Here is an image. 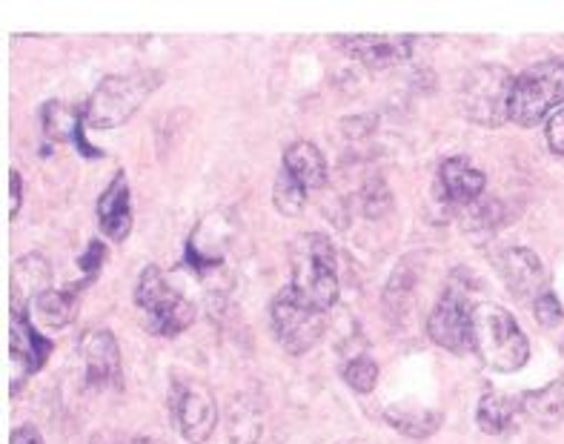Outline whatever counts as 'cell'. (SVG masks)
<instances>
[{"instance_id": "cell-8", "label": "cell", "mask_w": 564, "mask_h": 444, "mask_svg": "<svg viewBox=\"0 0 564 444\" xmlns=\"http://www.w3.org/2000/svg\"><path fill=\"white\" fill-rule=\"evenodd\" d=\"M427 336L442 350L465 356L473 350V304L467 301L465 286L447 284L427 315Z\"/></svg>"}, {"instance_id": "cell-5", "label": "cell", "mask_w": 564, "mask_h": 444, "mask_svg": "<svg viewBox=\"0 0 564 444\" xmlns=\"http://www.w3.org/2000/svg\"><path fill=\"white\" fill-rule=\"evenodd\" d=\"M516 78L508 66L479 64L473 66L458 86V107L476 127L496 129L510 121V95Z\"/></svg>"}, {"instance_id": "cell-9", "label": "cell", "mask_w": 564, "mask_h": 444, "mask_svg": "<svg viewBox=\"0 0 564 444\" xmlns=\"http://www.w3.org/2000/svg\"><path fill=\"white\" fill-rule=\"evenodd\" d=\"M172 422L189 444L207 442L218 427V404L209 387L198 381H172Z\"/></svg>"}, {"instance_id": "cell-24", "label": "cell", "mask_w": 564, "mask_h": 444, "mask_svg": "<svg viewBox=\"0 0 564 444\" xmlns=\"http://www.w3.org/2000/svg\"><path fill=\"white\" fill-rule=\"evenodd\" d=\"M341 376L356 393H372L376 385H379V365H376V358L370 356H356L341 367Z\"/></svg>"}, {"instance_id": "cell-27", "label": "cell", "mask_w": 564, "mask_h": 444, "mask_svg": "<svg viewBox=\"0 0 564 444\" xmlns=\"http://www.w3.org/2000/svg\"><path fill=\"white\" fill-rule=\"evenodd\" d=\"M547 147L556 155H564V107L553 112L551 121H547Z\"/></svg>"}, {"instance_id": "cell-15", "label": "cell", "mask_w": 564, "mask_h": 444, "mask_svg": "<svg viewBox=\"0 0 564 444\" xmlns=\"http://www.w3.org/2000/svg\"><path fill=\"white\" fill-rule=\"evenodd\" d=\"M98 227L109 241H123L132 229V204H129L127 172H118L98 198Z\"/></svg>"}, {"instance_id": "cell-30", "label": "cell", "mask_w": 564, "mask_h": 444, "mask_svg": "<svg viewBox=\"0 0 564 444\" xmlns=\"http://www.w3.org/2000/svg\"><path fill=\"white\" fill-rule=\"evenodd\" d=\"M9 444H41V433H37L32 424H23V427L12 430V438Z\"/></svg>"}, {"instance_id": "cell-1", "label": "cell", "mask_w": 564, "mask_h": 444, "mask_svg": "<svg viewBox=\"0 0 564 444\" xmlns=\"http://www.w3.org/2000/svg\"><path fill=\"white\" fill-rule=\"evenodd\" d=\"M473 350L479 353L481 365L494 372H516L528 365L530 342L513 313L481 301L473 304Z\"/></svg>"}, {"instance_id": "cell-25", "label": "cell", "mask_w": 564, "mask_h": 444, "mask_svg": "<svg viewBox=\"0 0 564 444\" xmlns=\"http://www.w3.org/2000/svg\"><path fill=\"white\" fill-rule=\"evenodd\" d=\"M361 204H365L367 218H379V215H384L387 209H390V204H393V195L387 193L384 181L376 178V181H370L365 189H361Z\"/></svg>"}, {"instance_id": "cell-18", "label": "cell", "mask_w": 564, "mask_h": 444, "mask_svg": "<svg viewBox=\"0 0 564 444\" xmlns=\"http://www.w3.org/2000/svg\"><path fill=\"white\" fill-rule=\"evenodd\" d=\"M519 410L539 427H556L564 419V379L551 381L539 390H528L519 399Z\"/></svg>"}, {"instance_id": "cell-6", "label": "cell", "mask_w": 564, "mask_h": 444, "mask_svg": "<svg viewBox=\"0 0 564 444\" xmlns=\"http://www.w3.org/2000/svg\"><path fill=\"white\" fill-rule=\"evenodd\" d=\"M564 107V61H542L519 75L510 95V121L536 127Z\"/></svg>"}, {"instance_id": "cell-16", "label": "cell", "mask_w": 564, "mask_h": 444, "mask_svg": "<svg viewBox=\"0 0 564 444\" xmlns=\"http://www.w3.org/2000/svg\"><path fill=\"white\" fill-rule=\"evenodd\" d=\"M281 170H284L293 181H299L307 193L327 186L329 178L327 158H324V152L318 150L313 141L290 143L284 150V164H281Z\"/></svg>"}, {"instance_id": "cell-28", "label": "cell", "mask_w": 564, "mask_h": 444, "mask_svg": "<svg viewBox=\"0 0 564 444\" xmlns=\"http://www.w3.org/2000/svg\"><path fill=\"white\" fill-rule=\"evenodd\" d=\"M23 204V181L21 172L9 170V218H18Z\"/></svg>"}, {"instance_id": "cell-2", "label": "cell", "mask_w": 564, "mask_h": 444, "mask_svg": "<svg viewBox=\"0 0 564 444\" xmlns=\"http://www.w3.org/2000/svg\"><path fill=\"white\" fill-rule=\"evenodd\" d=\"M164 84V75L152 69L123 72L109 75L98 84L93 98L86 100L84 121L93 129H115L132 121V115L152 98L158 86Z\"/></svg>"}, {"instance_id": "cell-10", "label": "cell", "mask_w": 564, "mask_h": 444, "mask_svg": "<svg viewBox=\"0 0 564 444\" xmlns=\"http://www.w3.org/2000/svg\"><path fill=\"white\" fill-rule=\"evenodd\" d=\"M9 365H12V396L21 390L26 376L41 370L46 358L52 356V342L37 333V327L29 322L26 307H12V333H9Z\"/></svg>"}, {"instance_id": "cell-22", "label": "cell", "mask_w": 564, "mask_h": 444, "mask_svg": "<svg viewBox=\"0 0 564 444\" xmlns=\"http://www.w3.org/2000/svg\"><path fill=\"white\" fill-rule=\"evenodd\" d=\"M23 281V295H32V301L37 299L41 293L50 290V264H46V258L32 252L23 261L14 264V275L12 284H21Z\"/></svg>"}, {"instance_id": "cell-14", "label": "cell", "mask_w": 564, "mask_h": 444, "mask_svg": "<svg viewBox=\"0 0 564 444\" xmlns=\"http://www.w3.org/2000/svg\"><path fill=\"white\" fill-rule=\"evenodd\" d=\"M80 358H84L86 385L93 390L100 387H121V347L109 329H93L80 338Z\"/></svg>"}, {"instance_id": "cell-11", "label": "cell", "mask_w": 564, "mask_h": 444, "mask_svg": "<svg viewBox=\"0 0 564 444\" xmlns=\"http://www.w3.org/2000/svg\"><path fill=\"white\" fill-rule=\"evenodd\" d=\"M494 264L513 299L536 304V299H542V295L547 293V275H544L542 261H539L536 252L528 250V247L501 250L499 256L494 258Z\"/></svg>"}, {"instance_id": "cell-29", "label": "cell", "mask_w": 564, "mask_h": 444, "mask_svg": "<svg viewBox=\"0 0 564 444\" xmlns=\"http://www.w3.org/2000/svg\"><path fill=\"white\" fill-rule=\"evenodd\" d=\"M100 261H104V243L93 241L89 243V250H86V256L80 258V267L86 270V281L95 279V272H98Z\"/></svg>"}, {"instance_id": "cell-31", "label": "cell", "mask_w": 564, "mask_h": 444, "mask_svg": "<svg viewBox=\"0 0 564 444\" xmlns=\"http://www.w3.org/2000/svg\"><path fill=\"white\" fill-rule=\"evenodd\" d=\"M132 444H166V442H161V438H155V436H138V438H132Z\"/></svg>"}, {"instance_id": "cell-3", "label": "cell", "mask_w": 564, "mask_h": 444, "mask_svg": "<svg viewBox=\"0 0 564 444\" xmlns=\"http://www.w3.org/2000/svg\"><path fill=\"white\" fill-rule=\"evenodd\" d=\"M293 286L310 304L327 313L336 307L341 281H338V252L327 236L310 232L293 241Z\"/></svg>"}, {"instance_id": "cell-26", "label": "cell", "mask_w": 564, "mask_h": 444, "mask_svg": "<svg viewBox=\"0 0 564 444\" xmlns=\"http://www.w3.org/2000/svg\"><path fill=\"white\" fill-rule=\"evenodd\" d=\"M533 315H536V322L542 324V327H556L564 318V307L562 301H558V295L553 293V290H547V293H544L542 299H536V304H533Z\"/></svg>"}, {"instance_id": "cell-12", "label": "cell", "mask_w": 564, "mask_h": 444, "mask_svg": "<svg viewBox=\"0 0 564 444\" xmlns=\"http://www.w3.org/2000/svg\"><path fill=\"white\" fill-rule=\"evenodd\" d=\"M333 43L370 69H393L415 50V37L410 35H336Z\"/></svg>"}, {"instance_id": "cell-17", "label": "cell", "mask_w": 564, "mask_h": 444, "mask_svg": "<svg viewBox=\"0 0 564 444\" xmlns=\"http://www.w3.org/2000/svg\"><path fill=\"white\" fill-rule=\"evenodd\" d=\"M41 121H43V132L52 138V141H61V143H75L84 155H93L98 158L100 152L95 147L84 141V115L78 109L66 107L61 100H50L46 107L41 109Z\"/></svg>"}, {"instance_id": "cell-20", "label": "cell", "mask_w": 564, "mask_h": 444, "mask_svg": "<svg viewBox=\"0 0 564 444\" xmlns=\"http://www.w3.org/2000/svg\"><path fill=\"white\" fill-rule=\"evenodd\" d=\"M522 413L519 410V401L508 399V396L501 393H487L481 396L479 408H476V422L485 433L490 436H501V433H508L513 427L516 415Z\"/></svg>"}, {"instance_id": "cell-7", "label": "cell", "mask_w": 564, "mask_h": 444, "mask_svg": "<svg viewBox=\"0 0 564 444\" xmlns=\"http://www.w3.org/2000/svg\"><path fill=\"white\" fill-rule=\"evenodd\" d=\"M270 324L272 336L279 338L281 347L293 356H304V353L313 350L318 338L324 336V327H327L324 310L310 304L293 284H286L272 301Z\"/></svg>"}, {"instance_id": "cell-13", "label": "cell", "mask_w": 564, "mask_h": 444, "mask_svg": "<svg viewBox=\"0 0 564 444\" xmlns=\"http://www.w3.org/2000/svg\"><path fill=\"white\" fill-rule=\"evenodd\" d=\"M487 175L473 164L470 158H447L438 166V198L444 207L470 209L485 195Z\"/></svg>"}, {"instance_id": "cell-4", "label": "cell", "mask_w": 564, "mask_h": 444, "mask_svg": "<svg viewBox=\"0 0 564 444\" xmlns=\"http://www.w3.org/2000/svg\"><path fill=\"white\" fill-rule=\"evenodd\" d=\"M135 307L152 336L172 338L195 322L193 301L178 293L158 267H143L135 286Z\"/></svg>"}, {"instance_id": "cell-23", "label": "cell", "mask_w": 564, "mask_h": 444, "mask_svg": "<svg viewBox=\"0 0 564 444\" xmlns=\"http://www.w3.org/2000/svg\"><path fill=\"white\" fill-rule=\"evenodd\" d=\"M307 195L310 193L299 184V181L290 178L284 170L279 172L275 186H272V204H275V209H279L281 215H286V218L299 215L301 209H304V204H307Z\"/></svg>"}, {"instance_id": "cell-19", "label": "cell", "mask_w": 564, "mask_h": 444, "mask_svg": "<svg viewBox=\"0 0 564 444\" xmlns=\"http://www.w3.org/2000/svg\"><path fill=\"white\" fill-rule=\"evenodd\" d=\"M384 422L401 436L408 438H430L442 427L444 415L433 408H419V404H390L384 410Z\"/></svg>"}, {"instance_id": "cell-21", "label": "cell", "mask_w": 564, "mask_h": 444, "mask_svg": "<svg viewBox=\"0 0 564 444\" xmlns=\"http://www.w3.org/2000/svg\"><path fill=\"white\" fill-rule=\"evenodd\" d=\"M32 313H35L37 324L50 329H61L69 324L75 315V293H64V290H46L32 301Z\"/></svg>"}]
</instances>
